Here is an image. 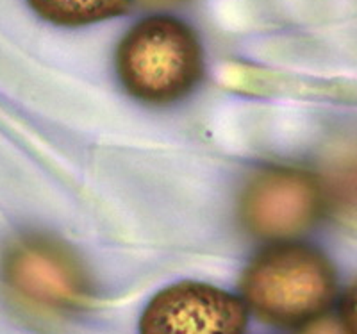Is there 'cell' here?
<instances>
[{
  "instance_id": "9",
  "label": "cell",
  "mask_w": 357,
  "mask_h": 334,
  "mask_svg": "<svg viewBox=\"0 0 357 334\" xmlns=\"http://www.w3.org/2000/svg\"><path fill=\"white\" fill-rule=\"evenodd\" d=\"M301 334H345V331L341 327V322L331 320V318H324V320L318 318L314 322L307 324Z\"/></svg>"
},
{
  "instance_id": "10",
  "label": "cell",
  "mask_w": 357,
  "mask_h": 334,
  "mask_svg": "<svg viewBox=\"0 0 357 334\" xmlns=\"http://www.w3.org/2000/svg\"><path fill=\"white\" fill-rule=\"evenodd\" d=\"M138 2L146 8H168V6L181 4L184 0H138Z\"/></svg>"
},
{
  "instance_id": "7",
  "label": "cell",
  "mask_w": 357,
  "mask_h": 334,
  "mask_svg": "<svg viewBox=\"0 0 357 334\" xmlns=\"http://www.w3.org/2000/svg\"><path fill=\"white\" fill-rule=\"evenodd\" d=\"M329 195L349 216H357V151L337 158L329 168Z\"/></svg>"
},
{
  "instance_id": "2",
  "label": "cell",
  "mask_w": 357,
  "mask_h": 334,
  "mask_svg": "<svg viewBox=\"0 0 357 334\" xmlns=\"http://www.w3.org/2000/svg\"><path fill=\"white\" fill-rule=\"evenodd\" d=\"M0 278L13 304L38 322L68 320L93 297V282L77 254L43 234L15 238L0 259Z\"/></svg>"
},
{
  "instance_id": "8",
  "label": "cell",
  "mask_w": 357,
  "mask_h": 334,
  "mask_svg": "<svg viewBox=\"0 0 357 334\" xmlns=\"http://www.w3.org/2000/svg\"><path fill=\"white\" fill-rule=\"evenodd\" d=\"M340 322L345 334H357V281L343 295L340 308Z\"/></svg>"
},
{
  "instance_id": "4",
  "label": "cell",
  "mask_w": 357,
  "mask_h": 334,
  "mask_svg": "<svg viewBox=\"0 0 357 334\" xmlns=\"http://www.w3.org/2000/svg\"><path fill=\"white\" fill-rule=\"evenodd\" d=\"M324 188L311 174L288 167L257 172L241 195V220L261 238L307 231L324 209Z\"/></svg>"
},
{
  "instance_id": "5",
  "label": "cell",
  "mask_w": 357,
  "mask_h": 334,
  "mask_svg": "<svg viewBox=\"0 0 357 334\" xmlns=\"http://www.w3.org/2000/svg\"><path fill=\"white\" fill-rule=\"evenodd\" d=\"M247 308L234 295L204 282L161 289L139 318V334H245Z\"/></svg>"
},
{
  "instance_id": "6",
  "label": "cell",
  "mask_w": 357,
  "mask_h": 334,
  "mask_svg": "<svg viewBox=\"0 0 357 334\" xmlns=\"http://www.w3.org/2000/svg\"><path fill=\"white\" fill-rule=\"evenodd\" d=\"M43 20L65 27L95 24L120 17L130 0H27Z\"/></svg>"
},
{
  "instance_id": "1",
  "label": "cell",
  "mask_w": 357,
  "mask_h": 334,
  "mask_svg": "<svg viewBox=\"0 0 357 334\" xmlns=\"http://www.w3.org/2000/svg\"><path fill=\"white\" fill-rule=\"evenodd\" d=\"M240 288L248 310L261 322L295 329L329 311L337 294V275L320 250L277 245L252 259Z\"/></svg>"
},
{
  "instance_id": "3",
  "label": "cell",
  "mask_w": 357,
  "mask_h": 334,
  "mask_svg": "<svg viewBox=\"0 0 357 334\" xmlns=\"http://www.w3.org/2000/svg\"><path fill=\"white\" fill-rule=\"evenodd\" d=\"M126 90L149 104H170L186 97L202 75V49L183 22L152 17L134 25L116 52Z\"/></svg>"
}]
</instances>
